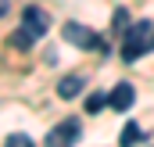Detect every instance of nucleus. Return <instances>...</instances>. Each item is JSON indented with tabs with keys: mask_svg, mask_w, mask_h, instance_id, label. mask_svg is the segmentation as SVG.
<instances>
[{
	"mask_svg": "<svg viewBox=\"0 0 154 147\" xmlns=\"http://www.w3.org/2000/svg\"><path fill=\"white\" fill-rule=\"evenodd\" d=\"M147 50H154V22H136L122 33V61H140Z\"/></svg>",
	"mask_w": 154,
	"mask_h": 147,
	"instance_id": "f257e3e1",
	"label": "nucleus"
},
{
	"mask_svg": "<svg viewBox=\"0 0 154 147\" xmlns=\"http://www.w3.org/2000/svg\"><path fill=\"white\" fill-rule=\"evenodd\" d=\"M50 29V22H47V14L39 11V7H25V14H22V29L14 33V47L18 50H25V47H32L36 39H43V33Z\"/></svg>",
	"mask_w": 154,
	"mask_h": 147,
	"instance_id": "f03ea898",
	"label": "nucleus"
},
{
	"mask_svg": "<svg viewBox=\"0 0 154 147\" xmlns=\"http://www.w3.org/2000/svg\"><path fill=\"white\" fill-rule=\"evenodd\" d=\"M79 133H82L79 118H65V122H57V126L47 133V144L43 147H72L79 140Z\"/></svg>",
	"mask_w": 154,
	"mask_h": 147,
	"instance_id": "7ed1b4c3",
	"label": "nucleus"
},
{
	"mask_svg": "<svg viewBox=\"0 0 154 147\" xmlns=\"http://www.w3.org/2000/svg\"><path fill=\"white\" fill-rule=\"evenodd\" d=\"M65 39H68L72 47H82V50H100V47H104L93 29H86V25H79V22H68V25H65Z\"/></svg>",
	"mask_w": 154,
	"mask_h": 147,
	"instance_id": "20e7f679",
	"label": "nucleus"
},
{
	"mask_svg": "<svg viewBox=\"0 0 154 147\" xmlns=\"http://www.w3.org/2000/svg\"><path fill=\"white\" fill-rule=\"evenodd\" d=\"M133 101H136V90H133L129 83H118L115 90L108 93V104H111L115 111H129V108H133Z\"/></svg>",
	"mask_w": 154,
	"mask_h": 147,
	"instance_id": "39448f33",
	"label": "nucleus"
},
{
	"mask_svg": "<svg viewBox=\"0 0 154 147\" xmlns=\"http://www.w3.org/2000/svg\"><path fill=\"white\" fill-rule=\"evenodd\" d=\"M82 86H86V79H82V75H65V79L57 83V97H61V101H75Z\"/></svg>",
	"mask_w": 154,
	"mask_h": 147,
	"instance_id": "423d86ee",
	"label": "nucleus"
},
{
	"mask_svg": "<svg viewBox=\"0 0 154 147\" xmlns=\"http://www.w3.org/2000/svg\"><path fill=\"white\" fill-rule=\"evenodd\" d=\"M140 140H143L140 126H136V122H125V129H122V147H136Z\"/></svg>",
	"mask_w": 154,
	"mask_h": 147,
	"instance_id": "0eeeda50",
	"label": "nucleus"
},
{
	"mask_svg": "<svg viewBox=\"0 0 154 147\" xmlns=\"http://www.w3.org/2000/svg\"><path fill=\"white\" fill-rule=\"evenodd\" d=\"M4 147H36V144H32L29 133H11V136L4 140Z\"/></svg>",
	"mask_w": 154,
	"mask_h": 147,
	"instance_id": "6e6552de",
	"label": "nucleus"
},
{
	"mask_svg": "<svg viewBox=\"0 0 154 147\" xmlns=\"http://www.w3.org/2000/svg\"><path fill=\"white\" fill-rule=\"evenodd\" d=\"M111 29H115V33H125V29H129V14H125L122 7L115 11V18H111Z\"/></svg>",
	"mask_w": 154,
	"mask_h": 147,
	"instance_id": "1a4fd4ad",
	"label": "nucleus"
},
{
	"mask_svg": "<svg viewBox=\"0 0 154 147\" xmlns=\"http://www.w3.org/2000/svg\"><path fill=\"white\" fill-rule=\"evenodd\" d=\"M104 104H108V97H104V93H90V101H86V111L93 115V111H100Z\"/></svg>",
	"mask_w": 154,
	"mask_h": 147,
	"instance_id": "9d476101",
	"label": "nucleus"
},
{
	"mask_svg": "<svg viewBox=\"0 0 154 147\" xmlns=\"http://www.w3.org/2000/svg\"><path fill=\"white\" fill-rule=\"evenodd\" d=\"M7 11H11V0H0V18H4Z\"/></svg>",
	"mask_w": 154,
	"mask_h": 147,
	"instance_id": "9b49d317",
	"label": "nucleus"
}]
</instances>
